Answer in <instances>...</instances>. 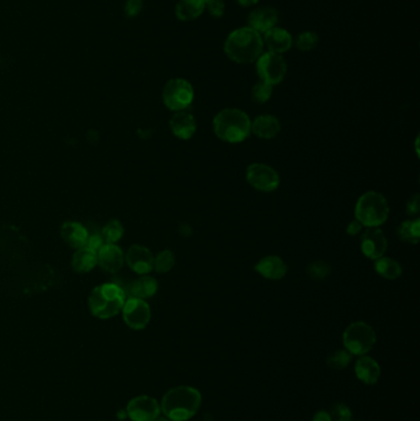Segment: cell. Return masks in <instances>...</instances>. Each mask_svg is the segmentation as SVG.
Segmentation results:
<instances>
[{"mask_svg": "<svg viewBox=\"0 0 420 421\" xmlns=\"http://www.w3.org/2000/svg\"><path fill=\"white\" fill-rule=\"evenodd\" d=\"M225 55L238 65L254 63L264 52L263 36L248 26L232 31L225 41Z\"/></svg>", "mask_w": 420, "mask_h": 421, "instance_id": "cell-1", "label": "cell"}, {"mask_svg": "<svg viewBox=\"0 0 420 421\" xmlns=\"http://www.w3.org/2000/svg\"><path fill=\"white\" fill-rule=\"evenodd\" d=\"M201 399L200 391L194 387H176L165 393L160 410L171 421L189 420L200 409Z\"/></svg>", "mask_w": 420, "mask_h": 421, "instance_id": "cell-2", "label": "cell"}, {"mask_svg": "<svg viewBox=\"0 0 420 421\" xmlns=\"http://www.w3.org/2000/svg\"><path fill=\"white\" fill-rule=\"evenodd\" d=\"M251 119L243 110L228 108L221 110L214 119L216 136L227 143H240L251 134Z\"/></svg>", "mask_w": 420, "mask_h": 421, "instance_id": "cell-3", "label": "cell"}, {"mask_svg": "<svg viewBox=\"0 0 420 421\" xmlns=\"http://www.w3.org/2000/svg\"><path fill=\"white\" fill-rule=\"evenodd\" d=\"M126 292L115 283H103L91 291L88 304L91 314L99 319H110L122 311Z\"/></svg>", "mask_w": 420, "mask_h": 421, "instance_id": "cell-4", "label": "cell"}, {"mask_svg": "<svg viewBox=\"0 0 420 421\" xmlns=\"http://www.w3.org/2000/svg\"><path fill=\"white\" fill-rule=\"evenodd\" d=\"M390 216V205L382 193L367 191L355 206V219L366 228H380Z\"/></svg>", "mask_w": 420, "mask_h": 421, "instance_id": "cell-5", "label": "cell"}, {"mask_svg": "<svg viewBox=\"0 0 420 421\" xmlns=\"http://www.w3.org/2000/svg\"><path fill=\"white\" fill-rule=\"evenodd\" d=\"M343 342L351 355L364 356L375 346L376 332L367 323H351L344 330Z\"/></svg>", "mask_w": 420, "mask_h": 421, "instance_id": "cell-6", "label": "cell"}, {"mask_svg": "<svg viewBox=\"0 0 420 421\" xmlns=\"http://www.w3.org/2000/svg\"><path fill=\"white\" fill-rule=\"evenodd\" d=\"M162 98L165 106L176 112L190 108L194 103L195 93L190 82L183 78H174L164 85Z\"/></svg>", "mask_w": 420, "mask_h": 421, "instance_id": "cell-7", "label": "cell"}, {"mask_svg": "<svg viewBox=\"0 0 420 421\" xmlns=\"http://www.w3.org/2000/svg\"><path fill=\"white\" fill-rule=\"evenodd\" d=\"M256 73L263 82L268 84H280L285 79L287 73V65L282 55L274 52H263L256 60Z\"/></svg>", "mask_w": 420, "mask_h": 421, "instance_id": "cell-8", "label": "cell"}, {"mask_svg": "<svg viewBox=\"0 0 420 421\" xmlns=\"http://www.w3.org/2000/svg\"><path fill=\"white\" fill-rule=\"evenodd\" d=\"M245 178L251 188L261 193H273L280 185L279 174L268 164H250L247 168Z\"/></svg>", "mask_w": 420, "mask_h": 421, "instance_id": "cell-9", "label": "cell"}, {"mask_svg": "<svg viewBox=\"0 0 420 421\" xmlns=\"http://www.w3.org/2000/svg\"><path fill=\"white\" fill-rule=\"evenodd\" d=\"M121 312L127 327L133 330L145 329L150 324L152 317L150 304L140 298H127Z\"/></svg>", "mask_w": 420, "mask_h": 421, "instance_id": "cell-10", "label": "cell"}, {"mask_svg": "<svg viewBox=\"0 0 420 421\" xmlns=\"http://www.w3.org/2000/svg\"><path fill=\"white\" fill-rule=\"evenodd\" d=\"M160 413L159 403L150 396H136L126 408V414L132 421H155Z\"/></svg>", "mask_w": 420, "mask_h": 421, "instance_id": "cell-11", "label": "cell"}, {"mask_svg": "<svg viewBox=\"0 0 420 421\" xmlns=\"http://www.w3.org/2000/svg\"><path fill=\"white\" fill-rule=\"evenodd\" d=\"M361 252L370 260L383 257L388 247L387 237L380 228H367L361 234Z\"/></svg>", "mask_w": 420, "mask_h": 421, "instance_id": "cell-12", "label": "cell"}, {"mask_svg": "<svg viewBox=\"0 0 420 421\" xmlns=\"http://www.w3.org/2000/svg\"><path fill=\"white\" fill-rule=\"evenodd\" d=\"M125 263L127 266L138 275H147L153 270V264H155V257L150 249L145 248L143 245L135 244L130 247L125 254Z\"/></svg>", "mask_w": 420, "mask_h": 421, "instance_id": "cell-13", "label": "cell"}, {"mask_svg": "<svg viewBox=\"0 0 420 421\" xmlns=\"http://www.w3.org/2000/svg\"><path fill=\"white\" fill-rule=\"evenodd\" d=\"M279 14L273 6H261L250 11L248 15V27L256 31L261 36L277 26Z\"/></svg>", "mask_w": 420, "mask_h": 421, "instance_id": "cell-14", "label": "cell"}, {"mask_svg": "<svg viewBox=\"0 0 420 421\" xmlns=\"http://www.w3.org/2000/svg\"><path fill=\"white\" fill-rule=\"evenodd\" d=\"M96 255H98V265L105 273H119L125 264V254L116 244H104L98 250Z\"/></svg>", "mask_w": 420, "mask_h": 421, "instance_id": "cell-15", "label": "cell"}, {"mask_svg": "<svg viewBox=\"0 0 420 421\" xmlns=\"http://www.w3.org/2000/svg\"><path fill=\"white\" fill-rule=\"evenodd\" d=\"M263 42L268 51L282 55L287 51H290L294 45V39L286 29L275 26L263 35Z\"/></svg>", "mask_w": 420, "mask_h": 421, "instance_id": "cell-16", "label": "cell"}, {"mask_svg": "<svg viewBox=\"0 0 420 421\" xmlns=\"http://www.w3.org/2000/svg\"><path fill=\"white\" fill-rule=\"evenodd\" d=\"M171 132L178 138L188 141L196 132V119L188 110L176 111L169 121Z\"/></svg>", "mask_w": 420, "mask_h": 421, "instance_id": "cell-17", "label": "cell"}, {"mask_svg": "<svg viewBox=\"0 0 420 421\" xmlns=\"http://www.w3.org/2000/svg\"><path fill=\"white\" fill-rule=\"evenodd\" d=\"M254 268L263 278L274 281L285 278L287 273V265L277 255H268L265 258L261 259Z\"/></svg>", "mask_w": 420, "mask_h": 421, "instance_id": "cell-18", "label": "cell"}, {"mask_svg": "<svg viewBox=\"0 0 420 421\" xmlns=\"http://www.w3.org/2000/svg\"><path fill=\"white\" fill-rule=\"evenodd\" d=\"M60 237L70 248L79 249L86 247V240L89 237L88 229L74 221H67L60 227Z\"/></svg>", "mask_w": 420, "mask_h": 421, "instance_id": "cell-19", "label": "cell"}, {"mask_svg": "<svg viewBox=\"0 0 420 421\" xmlns=\"http://www.w3.org/2000/svg\"><path fill=\"white\" fill-rule=\"evenodd\" d=\"M250 131L261 139L275 138L280 134V121L273 115H261L251 122Z\"/></svg>", "mask_w": 420, "mask_h": 421, "instance_id": "cell-20", "label": "cell"}, {"mask_svg": "<svg viewBox=\"0 0 420 421\" xmlns=\"http://www.w3.org/2000/svg\"><path fill=\"white\" fill-rule=\"evenodd\" d=\"M355 375L365 384H376L381 377V367L375 358L370 356H360L355 363Z\"/></svg>", "mask_w": 420, "mask_h": 421, "instance_id": "cell-21", "label": "cell"}, {"mask_svg": "<svg viewBox=\"0 0 420 421\" xmlns=\"http://www.w3.org/2000/svg\"><path fill=\"white\" fill-rule=\"evenodd\" d=\"M70 265L77 273H91V270H94L98 265L96 252L86 247L77 249V252L72 257Z\"/></svg>", "mask_w": 420, "mask_h": 421, "instance_id": "cell-22", "label": "cell"}, {"mask_svg": "<svg viewBox=\"0 0 420 421\" xmlns=\"http://www.w3.org/2000/svg\"><path fill=\"white\" fill-rule=\"evenodd\" d=\"M204 11V0H179V3L176 4V15L181 21H192L199 19Z\"/></svg>", "mask_w": 420, "mask_h": 421, "instance_id": "cell-23", "label": "cell"}, {"mask_svg": "<svg viewBox=\"0 0 420 421\" xmlns=\"http://www.w3.org/2000/svg\"><path fill=\"white\" fill-rule=\"evenodd\" d=\"M158 291V283L155 278L147 275H142L140 278H136L130 286V297L147 299L153 297Z\"/></svg>", "mask_w": 420, "mask_h": 421, "instance_id": "cell-24", "label": "cell"}, {"mask_svg": "<svg viewBox=\"0 0 420 421\" xmlns=\"http://www.w3.org/2000/svg\"><path fill=\"white\" fill-rule=\"evenodd\" d=\"M375 261V271L380 275L381 278H386V280H397L400 278V275L403 273V268L395 259L388 258V257H381V258L376 259Z\"/></svg>", "mask_w": 420, "mask_h": 421, "instance_id": "cell-25", "label": "cell"}, {"mask_svg": "<svg viewBox=\"0 0 420 421\" xmlns=\"http://www.w3.org/2000/svg\"><path fill=\"white\" fill-rule=\"evenodd\" d=\"M398 238L408 244H418L420 238V221L419 219H408L400 224L397 228Z\"/></svg>", "mask_w": 420, "mask_h": 421, "instance_id": "cell-26", "label": "cell"}, {"mask_svg": "<svg viewBox=\"0 0 420 421\" xmlns=\"http://www.w3.org/2000/svg\"><path fill=\"white\" fill-rule=\"evenodd\" d=\"M125 229L120 221L111 219L101 229V237L104 239L105 244H116L124 237Z\"/></svg>", "mask_w": 420, "mask_h": 421, "instance_id": "cell-27", "label": "cell"}, {"mask_svg": "<svg viewBox=\"0 0 420 421\" xmlns=\"http://www.w3.org/2000/svg\"><path fill=\"white\" fill-rule=\"evenodd\" d=\"M174 266H176V255L169 249L162 250L155 258L153 270L158 273H169Z\"/></svg>", "mask_w": 420, "mask_h": 421, "instance_id": "cell-28", "label": "cell"}, {"mask_svg": "<svg viewBox=\"0 0 420 421\" xmlns=\"http://www.w3.org/2000/svg\"><path fill=\"white\" fill-rule=\"evenodd\" d=\"M351 358H353V355L346 349H339V350L330 354L327 363L333 370H344L349 366Z\"/></svg>", "mask_w": 420, "mask_h": 421, "instance_id": "cell-29", "label": "cell"}, {"mask_svg": "<svg viewBox=\"0 0 420 421\" xmlns=\"http://www.w3.org/2000/svg\"><path fill=\"white\" fill-rule=\"evenodd\" d=\"M320 42V37L313 31H305L296 39V47L302 52H310L315 50Z\"/></svg>", "mask_w": 420, "mask_h": 421, "instance_id": "cell-30", "label": "cell"}, {"mask_svg": "<svg viewBox=\"0 0 420 421\" xmlns=\"http://www.w3.org/2000/svg\"><path fill=\"white\" fill-rule=\"evenodd\" d=\"M273 95V85L268 84L263 80H259L253 88H251V99L258 104H264L269 101Z\"/></svg>", "mask_w": 420, "mask_h": 421, "instance_id": "cell-31", "label": "cell"}, {"mask_svg": "<svg viewBox=\"0 0 420 421\" xmlns=\"http://www.w3.org/2000/svg\"><path fill=\"white\" fill-rule=\"evenodd\" d=\"M329 265L322 261V260H317L313 261L308 265L307 268V273L310 278H313L315 281H320V280H324L325 278H328L330 273Z\"/></svg>", "mask_w": 420, "mask_h": 421, "instance_id": "cell-32", "label": "cell"}, {"mask_svg": "<svg viewBox=\"0 0 420 421\" xmlns=\"http://www.w3.org/2000/svg\"><path fill=\"white\" fill-rule=\"evenodd\" d=\"M329 413L333 421H353L351 409L344 403H335Z\"/></svg>", "mask_w": 420, "mask_h": 421, "instance_id": "cell-33", "label": "cell"}, {"mask_svg": "<svg viewBox=\"0 0 420 421\" xmlns=\"http://www.w3.org/2000/svg\"><path fill=\"white\" fill-rule=\"evenodd\" d=\"M205 1V11L210 13V15L215 18L223 16L225 11V0H204Z\"/></svg>", "mask_w": 420, "mask_h": 421, "instance_id": "cell-34", "label": "cell"}, {"mask_svg": "<svg viewBox=\"0 0 420 421\" xmlns=\"http://www.w3.org/2000/svg\"><path fill=\"white\" fill-rule=\"evenodd\" d=\"M143 9V0H127L125 4V14L127 18H136Z\"/></svg>", "mask_w": 420, "mask_h": 421, "instance_id": "cell-35", "label": "cell"}, {"mask_svg": "<svg viewBox=\"0 0 420 421\" xmlns=\"http://www.w3.org/2000/svg\"><path fill=\"white\" fill-rule=\"evenodd\" d=\"M104 244H105V242H104V239L101 237L100 233H93L89 234L88 240H86V247L98 253V250H99Z\"/></svg>", "mask_w": 420, "mask_h": 421, "instance_id": "cell-36", "label": "cell"}, {"mask_svg": "<svg viewBox=\"0 0 420 421\" xmlns=\"http://www.w3.org/2000/svg\"><path fill=\"white\" fill-rule=\"evenodd\" d=\"M420 211V196L419 193H415L407 202V214L409 216H416Z\"/></svg>", "mask_w": 420, "mask_h": 421, "instance_id": "cell-37", "label": "cell"}, {"mask_svg": "<svg viewBox=\"0 0 420 421\" xmlns=\"http://www.w3.org/2000/svg\"><path fill=\"white\" fill-rule=\"evenodd\" d=\"M362 226H361L360 222L359 221H351L350 224H348V227H346V233L349 234V235H356V234L360 233L361 231H362Z\"/></svg>", "mask_w": 420, "mask_h": 421, "instance_id": "cell-38", "label": "cell"}, {"mask_svg": "<svg viewBox=\"0 0 420 421\" xmlns=\"http://www.w3.org/2000/svg\"><path fill=\"white\" fill-rule=\"evenodd\" d=\"M312 421H333V419H332V416H330L329 411L320 410L317 411L315 415H313Z\"/></svg>", "mask_w": 420, "mask_h": 421, "instance_id": "cell-39", "label": "cell"}, {"mask_svg": "<svg viewBox=\"0 0 420 421\" xmlns=\"http://www.w3.org/2000/svg\"><path fill=\"white\" fill-rule=\"evenodd\" d=\"M238 4L240 6H244V8H249V6H254L259 3V0H237Z\"/></svg>", "mask_w": 420, "mask_h": 421, "instance_id": "cell-40", "label": "cell"}, {"mask_svg": "<svg viewBox=\"0 0 420 421\" xmlns=\"http://www.w3.org/2000/svg\"><path fill=\"white\" fill-rule=\"evenodd\" d=\"M155 421H171L169 420V419H168V417H166V416H158V417H157V419H155Z\"/></svg>", "mask_w": 420, "mask_h": 421, "instance_id": "cell-41", "label": "cell"}]
</instances>
